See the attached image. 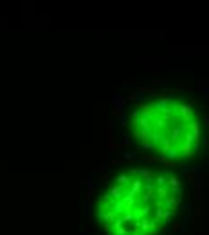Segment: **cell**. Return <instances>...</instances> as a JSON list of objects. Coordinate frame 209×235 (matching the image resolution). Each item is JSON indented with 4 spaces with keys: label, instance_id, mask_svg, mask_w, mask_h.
Masks as SVG:
<instances>
[{
    "label": "cell",
    "instance_id": "cell-1",
    "mask_svg": "<svg viewBox=\"0 0 209 235\" xmlns=\"http://www.w3.org/2000/svg\"><path fill=\"white\" fill-rule=\"evenodd\" d=\"M182 203V183L168 170L130 168L103 190L96 212L108 235H161Z\"/></svg>",
    "mask_w": 209,
    "mask_h": 235
},
{
    "label": "cell",
    "instance_id": "cell-2",
    "mask_svg": "<svg viewBox=\"0 0 209 235\" xmlns=\"http://www.w3.org/2000/svg\"><path fill=\"white\" fill-rule=\"evenodd\" d=\"M130 129L144 150L171 161L191 159L204 141L200 110L180 96L141 101L132 110Z\"/></svg>",
    "mask_w": 209,
    "mask_h": 235
}]
</instances>
